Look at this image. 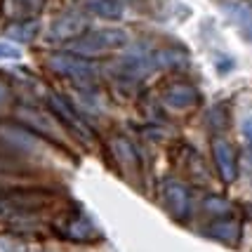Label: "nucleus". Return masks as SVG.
Instances as JSON below:
<instances>
[{"label": "nucleus", "mask_w": 252, "mask_h": 252, "mask_svg": "<svg viewBox=\"0 0 252 252\" xmlns=\"http://www.w3.org/2000/svg\"><path fill=\"white\" fill-rule=\"evenodd\" d=\"M125 45H127L125 29H94V31H88L83 38H78L76 43H71L68 52L80 57H94L121 50Z\"/></svg>", "instance_id": "f257e3e1"}, {"label": "nucleus", "mask_w": 252, "mask_h": 252, "mask_svg": "<svg viewBox=\"0 0 252 252\" xmlns=\"http://www.w3.org/2000/svg\"><path fill=\"white\" fill-rule=\"evenodd\" d=\"M47 66L50 71H55L57 76L68 78V80H76V83H92L97 78V68L94 64L80 55L73 52H52L47 57Z\"/></svg>", "instance_id": "f03ea898"}, {"label": "nucleus", "mask_w": 252, "mask_h": 252, "mask_svg": "<svg viewBox=\"0 0 252 252\" xmlns=\"http://www.w3.org/2000/svg\"><path fill=\"white\" fill-rule=\"evenodd\" d=\"M47 106H50L57 118L64 123V125L73 132V134H78L80 139H92V137H94L92 127L85 123V118H80V116H78V111L68 104V99H66V97H62V94H55V92H52V94H47Z\"/></svg>", "instance_id": "7ed1b4c3"}, {"label": "nucleus", "mask_w": 252, "mask_h": 252, "mask_svg": "<svg viewBox=\"0 0 252 252\" xmlns=\"http://www.w3.org/2000/svg\"><path fill=\"white\" fill-rule=\"evenodd\" d=\"M55 233L59 238L71 241V243H94L101 238L99 229L85 215H71V217H66L62 224L55 226Z\"/></svg>", "instance_id": "20e7f679"}, {"label": "nucleus", "mask_w": 252, "mask_h": 252, "mask_svg": "<svg viewBox=\"0 0 252 252\" xmlns=\"http://www.w3.org/2000/svg\"><path fill=\"white\" fill-rule=\"evenodd\" d=\"M90 29L88 17L83 12H68L57 17L55 22L50 24V38L52 40H68V43H76L78 38H83Z\"/></svg>", "instance_id": "39448f33"}, {"label": "nucleus", "mask_w": 252, "mask_h": 252, "mask_svg": "<svg viewBox=\"0 0 252 252\" xmlns=\"http://www.w3.org/2000/svg\"><path fill=\"white\" fill-rule=\"evenodd\" d=\"M160 196H163L165 208L170 210V215L175 220H187L189 212H191V191L182 182L165 179L163 187H160Z\"/></svg>", "instance_id": "423d86ee"}, {"label": "nucleus", "mask_w": 252, "mask_h": 252, "mask_svg": "<svg viewBox=\"0 0 252 252\" xmlns=\"http://www.w3.org/2000/svg\"><path fill=\"white\" fill-rule=\"evenodd\" d=\"M212 158H215V165H217L221 182L224 184H233L238 179V154L231 146V142H226L224 137H217L212 142Z\"/></svg>", "instance_id": "0eeeda50"}, {"label": "nucleus", "mask_w": 252, "mask_h": 252, "mask_svg": "<svg viewBox=\"0 0 252 252\" xmlns=\"http://www.w3.org/2000/svg\"><path fill=\"white\" fill-rule=\"evenodd\" d=\"M160 99H163L165 106H170V109H189V106H193L200 99V94L189 83H172V85H167L163 90Z\"/></svg>", "instance_id": "6e6552de"}, {"label": "nucleus", "mask_w": 252, "mask_h": 252, "mask_svg": "<svg viewBox=\"0 0 252 252\" xmlns=\"http://www.w3.org/2000/svg\"><path fill=\"white\" fill-rule=\"evenodd\" d=\"M229 19L241 29L248 38H252V2L250 0H224L221 2Z\"/></svg>", "instance_id": "1a4fd4ad"}, {"label": "nucleus", "mask_w": 252, "mask_h": 252, "mask_svg": "<svg viewBox=\"0 0 252 252\" xmlns=\"http://www.w3.org/2000/svg\"><path fill=\"white\" fill-rule=\"evenodd\" d=\"M154 68L156 66L151 62V55H132V57H125L118 64V73L127 76L130 80H144Z\"/></svg>", "instance_id": "9d476101"}, {"label": "nucleus", "mask_w": 252, "mask_h": 252, "mask_svg": "<svg viewBox=\"0 0 252 252\" xmlns=\"http://www.w3.org/2000/svg\"><path fill=\"white\" fill-rule=\"evenodd\" d=\"M85 10L106 22H118L125 14L121 0H85Z\"/></svg>", "instance_id": "9b49d317"}, {"label": "nucleus", "mask_w": 252, "mask_h": 252, "mask_svg": "<svg viewBox=\"0 0 252 252\" xmlns=\"http://www.w3.org/2000/svg\"><path fill=\"white\" fill-rule=\"evenodd\" d=\"M156 68H175V66H187L189 64V55L184 50H177V47H163L151 55Z\"/></svg>", "instance_id": "f8f14e48"}, {"label": "nucleus", "mask_w": 252, "mask_h": 252, "mask_svg": "<svg viewBox=\"0 0 252 252\" xmlns=\"http://www.w3.org/2000/svg\"><path fill=\"white\" fill-rule=\"evenodd\" d=\"M113 149H116V156H118V160H121L125 172H134V170L139 167L137 151H134V146H132L127 139H116V142H113Z\"/></svg>", "instance_id": "ddd939ff"}, {"label": "nucleus", "mask_w": 252, "mask_h": 252, "mask_svg": "<svg viewBox=\"0 0 252 252\" xmlns=\"http://www.w3.org/2000/svg\"><path fill=\"white\" fill-rule=\"evenodd\" d=\"M210 236L217 238V241H224V243H236L238 236H241V226L233 220H217L210 226Z\"/></svg>", "instance_id": "4468645a"}, {"label": "nucleus", "mask_w": 252, "mask_h": 252, "mask_svg": "<svg viewBox=\"0 0 252 252\" xmlns=\"http://www.w3.org/2000/svg\"><path fill=\"white\" fill-rule=\"evenodd\" d=\"M203 210L210 217H217V220H229V215H233V205L221 196H208L203 200Z\"/></svg>", "instance_id": "2eb2a0df"}, {"label": "nucleus", "mask_w": 252, "mask_h": 252, "mask_svg": "<svg viewBox=\"0 0 252 252\" xmlns=\"http://www.w3.org/2000/svg\"><path fill=\"white\" fill-rule=\"evenodd\" d=\"M7 35L19 40V43H31L33 38L38 35V22H19L7 29Z\"/></svg>", "instance_id": "dca6fc26"}, {"label": "nucleus", "mask_w": 252, "mask_h": 252, "mask_svg": "<svg viewBox=\"0 0 252 252\" xmlns=\"http://www.w3.org/2000/svg\"><path fill=\"white\" fill-rule=\"evenodd\" d=\"M0 252H33L31 243H26V238L22 236H0Z\"/></svg>", "instance_id": "f3484780"}, {"label": "nucleus", "mask_w": 252, "mask_h": 252, "mask_svg": "<svg viewBox=\"0 0 252 252\" xmlns=\"http://www.w3.org/2000/svg\"><path fill=\"white\" fill-rule=\"evenodd\" d=\"M0 59H22V50L10 43H0Z\"/></svg>", "instance_id": "a211bd4d"}, {"label": "nucleus", "mask_w": 252, "mask_h": 252, "mask_svg": "<svg viewBox=\"0 0 252 252\" xmlns=\"http://www.w3.org/2000/svg\"><path fill=\"white\" fill-rule=\"evenodd\" d=\"M14 5H17V10L22 12H35L43 5V0H14Z\"/></svg>", "instance_id": "6ab92c4d"}, {"label": "nucleus", "mask_w": 252, "mask_h": 252, "mask_svg": "<svg viewBox=\"0 0 252 252\" xmlns=\"http://www.w3.org/2000/svg\"><path fill=\"white\" fill-rule=\"evenodd\" d=\"M241 132H243V137L248 139V144H252V116H245V118H243Z\"/></svg>", "instance_id": "aec40b11"}, {"label": "nucleus", "mask_w": 252, "mask_h": 252, "mask_svg": "<svg viewBox=\"0 0 252 252\" xmlns=\"http://www.w3.org/2000/svg\"><path fill=\"white\" fill-rule=\"evenodd\" d=\"M5 99H7V88H5V85H0V104H2Z\"/></svg>", "instance_id": "412c9836"}]
</instances>
